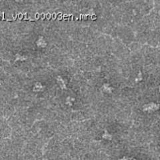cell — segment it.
Masks as SVG:
<instances>
[{
    "mask_svg": "<svg viewBox=\"0 0 160 160\" xmlns=\"http://www.w3.org/2000/svg\"><path fill=\"white\" fill-rule=\"evenodd\" d=\"M119 160H137L133 159V158H127V157H123L122 159H120Z\"/></svg>",
    "mask_w": 160,
    "mask_h": 160,
    "instance_id": "6da1fadb",
    "label": "cell"
}]
</instances>
